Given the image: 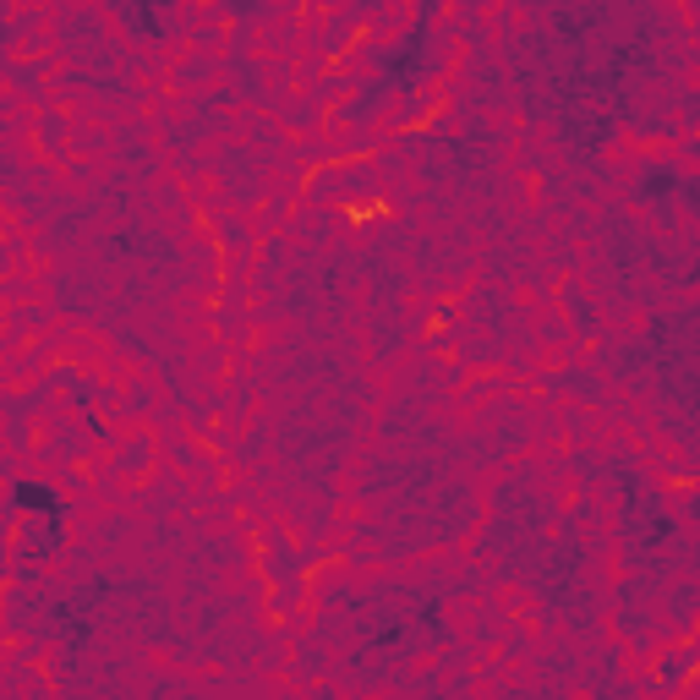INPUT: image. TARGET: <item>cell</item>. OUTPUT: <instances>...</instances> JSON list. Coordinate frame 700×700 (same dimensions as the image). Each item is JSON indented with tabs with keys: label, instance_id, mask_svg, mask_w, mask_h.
Returning a JSON list of instances; mask_svg holds the SVG:
<instances>
[{
	"label": "cell",
	"instance_id": "1",
	"mask_svg": "<svg viewBox=\"0 0 700 700\" xmlns=\"http://www.w3.org/2000/svg\"><path fill=\"white\" fill-rule=\"evenodd\" d=\"M11 509L17 515H50V520H66V504L50 482H11Z\"/></svg>",
	"mask_w": 700,
	"mask_h": 700
}]
</instances>
